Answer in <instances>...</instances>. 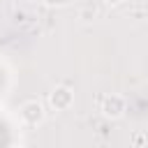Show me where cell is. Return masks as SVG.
<instances>
[{"mask_svg": "<svg viewBox=\"0 0 148 148\" xmlns=\"http://www.w3.org/2000/svg\"><path fill=\"white\" fill-rule=\"evenodd\" d=\"M49 104L56 109V111H67L72 104H74V92L69 86H56L51 92H49Z\"/></svg>", "mask_w": 148, "mask_h": 148, "instance_id": "cell-3", "label": "cell"}, {"mask_svg": "<svg viewBox=\"0 0 148 148\" xmlns=\"http://www.w3.org/2000/svg\"><path fill=\"white\" fill-rule=\"evenodd\" d=\"M18 116H21V123L28 125V127H37L44 123V104L39 99H28L21 104L18 109Z\"/></svg>", "mask_w": 148, "mask_h": 148, "instance_id": "cell-2", "label": "cell"}, {"mask_svg": "<svg viewBox=\"0 0 148 148\" xmlns=\"http://www.w3.org/2000/svg\"><path fill=\"white\" fill-rule=\"evenodd\" d=\"M42 2H44L46 7H53V9H56V7H62V5H67V0H42Z\"/></svg>", "mask_w": 148, "mask_h": 148, "instance_id": "cell-4", "label": "cell"}, {"mask_svg": "<svg viewBox=\"0 0 148 148\" xmlns=\"http://www.w3.org/2000/svg\"><path fill=\"white\" fill-rule=\"evenodd\" d=\"M12 148H25V146H12Z\"/></svg>", "mask_w": 148, "mask_h": 148, "instance_id": "cell-6", "label": "cell"}, {"mask_svg": "<svg viewBox=\"0 0 148 148\" xmlns=\"http://www.w3.org/2000/svg\"><path fill=\"white\" fill-rule=\"evenodd\" d=\"M123 0H104V5H109V7H116V5H120Z\"/></svg>", "mask_w": 148, "mask_h": 148, "instance_id": "cell-5", "label": "cell"}, {"mask_svg": "<svg viewBox=\"0 0 148 148\" xmlns=\"http://www.w3.org/2000/svg\"><path fill=\"white\" fill-rule=\"evenodd\" d=\"M99 111H102V116L109 118V120H118V118H123L125 111H127L125 97H123V95H116V92L104 95V97H102V104H99Z\"/></svg>", "mask_w": 148, "mask_h": 148, "instance_id": "cell-1", "label": "cell"}]
</instances>
